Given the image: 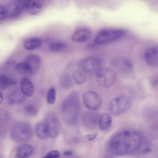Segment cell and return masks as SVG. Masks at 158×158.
<instances>
[{"label": "cell", "instance_id": "obj_18", "mask_svg": "<svg viewBox=\"0 0 158 158\" xmlns=\"http://www.w3.org/2000/svg\"><path fill=\"white\" fill-rule=\"evenodd\" d=\"M73 77L69 74L64 73L62 75L59 80V84L60 87L64 89H69L71 88L73 84Z\"/></svg>", "mask_w": 158, "mask_h": 158}, {"label": "cell", "instance_id": "obj_19", "mask_svg": "<svg viewBox=\"0 0 158 158\" xmlns=\"http://www.w3.org/2000/svg\"><path fill=\"white\" fill-rule=\"evenodd\" d=\"M41 40L38 38L32 37L28 38L23 42L24 48L28 50H32L37 48L41 45Z\"/></svg>", "mask_w": 158, "mask_h": 158}, {"label": "cell", "instance_id": "obj_13", "mask_svg": "<svg viewBox=\"0 0 158 158\" xmlns=\"http://www.w3.org/2000/svg\"><path fill=\"white\" fill-rule=\"evenodd\" d=\"M20 88L21 92L24 96L31 97L34 94V85L31 81L28 78H24L21 80Z\"/></svg>", "mask_w": 158, "mask_h": 158}, {"label": "cell", "instance_id": "obj_14", "mask_svg": "<svg viewBox=\"0 0 158 158\" xmlns=\"http://www.w3.org/2000/svg\"><path fill=\"white\" fill-rule=\"evenodd\" d=\"M12 4L13 7L8 14L9 17L11 18L17 17L26 9V1H15Z\"/></svg>", "mask_w": 158, "mask_h": 158}, {"label": "cell", "instance_id": "obj_35", "mask_svg": "<svg viewBox=\"0 0 158 158\" xmlns=\"http://www.w3.org/2000/svg\"><path fill=\"white\" fill-rule=\"evenodd\" d=\"M144 158V157H140V158Z\"/></svg>", "mask_w": 158, "mask_h": 158}, {"label": "cell", "instance_id": "obj_28", "mask_svg": "<svg viewBox=\"0 0 158 158\" xmlns=\"http://www.w3.org/2000/svg\"><path fill=\"white\" fill-rule=\"evenodd\" d=\"M56 98V91L55 88H50L48 91L46 96V100L47 103L52 104L55 102Z\"/></svg>", "mask_w": 158, "mask_h": 158}, {"label": "cell", "instance_id": "obj_9", "mask_svg": "<svg viewBox=\"0 0 158 158\" xmlns=\"http://www.w3.org/2000/svg\"><path fill=\"white\" fill-rule=\"evenodd\" d=\"M47 127L48 135L52 138H56L60 129V123L57 116L54 113H50L46 116L44 122Z\"/></svg>", "mask_w": 158, "mask_h": 158}, {"label": "cell", "instance_id": "obj_30", "mask_svg": "<svg viewBox=\"0 0 158 158\" xmlns=\"http://www.w3.org/2000/svg\"><path fill=\"white\" fill-rule=\"evenodd\" d=\"M59 153L56 150H53L48 152L42 158H56L59 156Z\"/></svg>", "mask_w": 158, "mask_h": 158}, {"label": "cell", "instance_id": "obj_21", "mask_svg": "<svg viewBox=\"0 0 158 158\" xmlns=\"http://www.w3.org/2000/svg\"><path fill=\"white\" fill-rule=\"evenodd\" d=\"M35 132L37 137L39 139H44L48 135L47 126L45 123H39L35 127Z\"/></svg>", "mask_w": 158, "mask_h": 158}, {"label": "cell", "instance_id": "obj_22", "mask_svg": "<svg viewBox=\"0 0 158 158\" xmlns=\"http://www.w3.org/2000/svg\"><path fill=\"white\" fill-rule=\"evenodd\" d=\"M15 80L4 74H0V88L5 89L15 84Z\"/></svg>", "mask_w": 158, "mask_h": 158}, {"label": "cell", "instance_id": "obj_4", "mask_svg": "<svg viewBox=\"0 0 158 158\" xmlns=\"http://www.w3.org/2000/svg\"><path fill=\"white\" fill-rule=\"evenodd\" d=\"M32 130L28 123L20 122L14 125L10 132L11 139L16 142H21L27 140L31 135Z\"/></svg>", "mask_w": 158, "mask_h": 158}, {"label": "cell", "instance_id": "obj_29", "mask_svg": "<svg viewBox=\"0 0 158 158\" xmlns=\"http://www.w3.org/2000/svg\"><path fill=\"white\" fill-rule=\"evenodd\" d=\"M8 16V10L7 7L0 5V21L5 19Z\"/></svg>", "mask_w": 158, "mask_h": 158}, {"label": "cell", "instance_id": "obj_5", "mask_svg": "<svg viewBox=\"0 0 158 158\" xmlns=\"http://www.w3.org/2000/svg\"><path fill=\"white\" fill-rule=\"evenodd\" d=\"M131 102L126 96H118L112 99L109 102L108 108L109 111L113 114L117 115L126 111L130 108Z\"/></svg>", "mask_w": 158, "mask_h": 158}, {"label": "cell", "instance_id": "obj_32", "mask_svg": "<svg viewBox=\"0 0 158 158\" xmlns=\"http://www.w3.org/2000/svg\"><path fill=\"white\" fill-rule=\"evenodd\" d=\"M152 83L153 85V86H156L158 84V79L157 77H155L152 79Z\"/></svg>", "mask_w": 158, "mask_h": 158}, {"label": "cell", "instance_id": "obj_1", "mask_svg": "<svg viewBox=\"0 0 158 158\" xmlns=\"http://www.w3.org/2000/svg\"><path fill=\"white\" fill-rule=\"evenodd\" d=\"M142 138L138 133L131 130L118 132L110 139L108 149L113 154L118 156L127 155L136 152L140 147Z\"/></svg>", "mask_w": 158, "mask_h": 158}, {"label": "cell", "instance_id": "obj_8", "mask_svg": "<svg viewBox=\"0 0 158 158\" xmlns=\"http://www.w3.org/2000/svg\"><path fill=\"white\" fill-rule=\"evenodd\" d=\"M82 100L85 106L88 109L95 110L101 106L102 100L100 96L97 93L93 91H89L83 95Z\"/></svg>", "mask_w": 158, "mask_h": 158}, {"label": "cell", "instance_id": "obj_2", "mask_svg": "<svg viewBox=\"0 0 158 158\" xmlns=\"http://www.w3.org/2000/svg\"><path fill=\"white\" fill-rule=\"evenodd\" d=\"M80 108L78 97L75 92L71 93L63 101L60 106L61 114L66 124L71 125L75 123Z\"/></svg>", "mask_w": 158, "mask_h": 158}, {"label": "cell", "instance_id": "obj_7", "mask_svg": "<svg viewBox=\"0 0 158 158\" xmlns=\"http://www.w3.org/2000/svg\"><path fill=\"white\" fill-rule=\"evenodd\" d=\"M102 62L99 58L94 56L86 57L82 61L81 66L85 72L89 74L97 73L101 69Z\"/></svg>", "mask_w": 158, "mask_h": 158}, {"label": "cell", "instance_id": "obj_24", "mask_svg": "<svg viewBox=\"0 0 158 158\" xmlns=\"http://www.w3.org/2000/svg\"><path fill=\"white\" fill-rule=\"evenodd\" d=\"M15 68L18 72L24 75L28 76L32 75L30 68L24 62L17 64L16 65Z\"/></svg>", "mask_w": 158, "mask_h": 158}, {"label": "cell", "instance_id": "obj_34", "mask_svg": "<svg viewBox=\"0 0 158 158\" xmlns=\"http://www.w3.org/2000/svg\"><path fill=\"white\" fill-rule=\"evenodd\" d=\"M3 100V96L2 92L0 90V104L2 103Z\"/></svg>", "mask_w": 158, "mask_h": 158}, {"label": "cell", "instance_id": "obj_27", "mask_svg": "<svg viewBox=\"0 0 158 158\" xmlns=\"http://www.w3.org/2000/svg\"><path fill=\"white\" fill-rule=\"evenodd\" d=\"M25 113L31 116H35L38 113V109L37 107L33 104H29L26 105L24 109Z\"/></svg>", "mask_w": 158, "mask_h": 158}, {"label": "cell", "instance_id": "obj_12", "mask_svg": "<svg viewBox=\"0 0 158 158\" xmlns=\"http://www.w3.org/2000/svg\"><path fill=\"white\" fill-rule=\"evenodd\" d=\"M24 62L29 67L32 74H33L38 70L40 65L41 60L38 55L31 54L26 57Z\"/></svg>", "mask_w": 158, "mask_h": 158}, {"label": "cell", "instance_id": "obj_26", "mask_svg": "<svg viewBox=\"0 0 158 158\" xmlns=\"http://www.w3.org/2000/svg\"><path fill=\"white\" fill-rule=\"evenodd\" d=\"M66 44L61 42H57L51 44L49 46V49L51 51L56 52L64 49L66 47Z\"/></svg>", "mask_w": 158, "mask_h": 158}, {"label": "cell", "instance_id": "obj_20", "mask_svg": "<svg viewBox=\"0 0 158 158\" xmlns=\"http://www.w3.org/2000/svg\"><path fill=\"white\" fill-rule=\"evenodd\" d=\"M112 122L111 116L108 114H102L99 118V124L101 129L105 131L110 127Z\"/></svg>", "mask_w": 158, "mask_h": 158}, {"label": "cell", "instance_id": "obj_15", "mask_svg": "<svg viewBox=\"0 0 158 158\" xmlns=\"http://www.w3.org/2000/svg\"><path fill=\"white\" fill-rule=\"evenodd\" d=\"M112 64L116 68L128 70H131L133 68V64L131 61L125 57L116 58L113 60Z\"/></svg>", "mask_w": 158, "mask_h": 158}, {"label": "cell", "instance_id": "obj_3", "mask_svg": "<svg viewBox=\"0 0 158 158\" xmlns=\"http://www.w3.org/2000/svg\"><path fill=\"white\" fill-rule=\"evenodd\" d=\"M124 30L118 28H107L101 30L96 35L94 42L97 45H101L115 41L126 33Z\"/></svg>", "mask_w": 158, "mask_h": 158}, {"label": "cell", "instance_id": "obj_25", "mask_svg": "<svg viewBox=\"0 0 158 158\" xmlns=\"http://www.w3.org/2000/svg\"><path fill=\"white\" fill-rule=\"evenodd\" d=\"M72 77L76 83L79 85L84 83L85 80V77L83 73L77 70L73 71Z\"/></svg>", "mask_w": 158, "mask_h": 158}, {"label": "cell", "instance_id": "obj_11", "mask_svg": "<svg viewBox=\"0 0 158 158\" xmlns=\"http://www.w3.org/2000/svg\"><path fill=\"white\" fill-rule=\"evenodd\" d=\"M158 52L157 46H152L147 48L144 54V59L148 65L153 67L157 66Z\"/></svg>", "mask_w": 158, "mask_h": 158}, {"label": "cell", "instance_id": "obj_31", "mask_svg": "<svg viewBox=\"0 0 158 158\" xmlns=\"http://www.w3.org/2000/svg\"><path fill=\"white\" fill-rule=\"evenodd\" d=\"M97 135V133L88 134L86 135V138L89 141H93L96 139Z\"/></svg>", "mask_w": 158, "mask_h": 158}, {"label": "cell", "instance_id": "obj_17", "mask_svg": "<svg viewBox=\"0 0 158 158\" xmlns=\"http://www.w3.org/2000/svg\"><path fill=\"white\" fill-rule=\"evenodd\" d=\"M33 152L32 147L28 144H24L19 147L15 154L16 158H28Z\"/></svg>", "mask_w": 158, "mask_h": 158}, {"label": "cell", "instance_id": "obj_33", "mask_svg": "<svg viewBox=\"0 0 158 158\" xmlns=\"http://www.w3.org/2000/svg\"><path fill=\"white\" fill-rule=\"evenodd\" d=\"M73 153V152L71 150H68L65 151L63 154L64 155L66 156H70L72 155Z\"/></svg>", "mask_w": 158, "mask_h": 158}, {"label": "cell", "instance_id": "obj_23", "mask_svg": "<svg viewBox=\"0 0 158 158\" xmlns=\"http://www.w3.org/2000/svg\"><path fill=\"white\" fill-rule=\"evenodd\" d=\"M24 95L21 92L14 91L9 95L8 103L11 105L15 104L22 102L24 100Z\"/></svg>", "mask_w": 158, "mask_h": 158}, {"label": "cell", "instance_id": "obj_6", "mask_svg": "<svg viewBox=\"0 0 158 158\" xmlns=\"http://www.w3.org/2000/svg\"><path fill=\"white\" fill-rule=\"evenodd\" d=\"M97 74V81L103 87H111L115 83L117 78L116 72L109 68H101Z\"/></svg>", "mask_w": 158, "mask_h": 158}, {"label": "cell", "instance_id": "obj_10", "mask_svg": "<svg viewBox=\"0 0 158 158\" xmlns=\"http://www.w3.org/2000/svg\"><path fill=\"white\" fill-rule=\"evenodd\" d=\"M91 34L90 29L83 27L76 30L73 34L71 39L73 41L77 43H82L88 40Z\"/></svg>", "mask_w": 158, "mask_h": 158}, {"label": "cell", "instance_id": "obj_16", "mask_svg": "<svg viewBox=\"0 0 158 158\" xmlns=\"http://www.w3.org/2000/svg\"><path fill=\"white\" fill-rule=\"evenodd\" d=\"M42 8V4L39 2L34 0H27L26 9L27 12L31 15L39 13Z\"/></svg>", "mask_w": 158, "mask_h": 158}]
</instances>
